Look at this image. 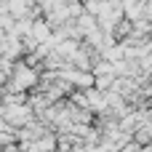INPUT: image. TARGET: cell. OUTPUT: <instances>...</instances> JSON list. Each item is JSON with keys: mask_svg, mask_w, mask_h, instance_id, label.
<instances>
[{"mask_svg": "<svg viewBox=\"0 0 152 152\" xmlns=\"http://www.w3.org/2000/svg\"><path fill=\"white\" fill-rule=\"evenodd\" d=\"M32 37L43 45V43H51V37H53V29H51V24L45 21V19H35V24H32Z\"/></svg>", "mask_w": 152, "mask_h": 152, "instance_id": "1", "label": "cell"}, {"mask_svg": "<svg viewBox=\"0 0 152 152\" xmlns=\"http://www.w3.org/2000/svg\"><path fill=\"white\" fill-rule=\"evenodd\" d=\"M35 5L40 8V13L45 16L48 11H53V0H35Z\"/></svg>", "mask_w": 152, "mask_h": 152, "instance_id": "2", "label": "cell"}]
</instances>
